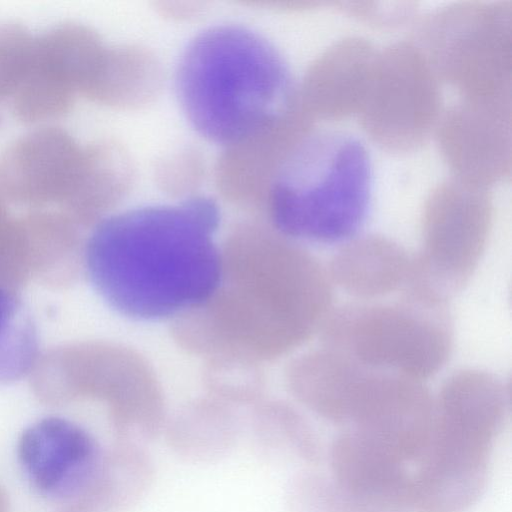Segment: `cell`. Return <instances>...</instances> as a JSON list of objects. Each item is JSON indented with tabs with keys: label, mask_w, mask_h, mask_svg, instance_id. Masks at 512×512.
<instances>
[{
	"label": "cell",
	"mask_w": 512,
	"mask_h": 512,
	"mask_svg": "<svg viewBox=\"0 0 512 512\" xmlns=\"http://www.w3.org/2000/svg\"><path fill=\"white\" fill-rule=\"evenodd\" d=\"M433 396L424 382L367 369L349 410L350 430L392 458L415 463L429 436Z\"/></svg>",
	"instance_id": "cell-6"
},
{
	"label": "cell",
	"mask_w": 512,
	"mask_h": 512,
	"mask_svg": "<svg viewBox=\"0 0 512 512\" xmlns=\"http://www.w3.org/2000/svg\"><path fill=\"white\" fill-rule=\"evenodd\" d=\"M104 450L81 425L47 416L21 434L17 455L33 487L42 495L70 501L91 485Z\"/></svg>",
	"instance_id": "cell-8"
},
{
	"label": "cell",
	"mask_w": 512,
	"mask_h": 512,
	"mask_svg": "<svg viewBox=\"0 0 512 512\" xmlns=\"http://www.w3.org/2000/svg\"><path fill=\"white\" fill-rule=\"evenodd\" d=\"M373 184L372 158L357 135L336 128L314 131L282 156L270 179L272 222L291 239L344 244L368 220Z\"/></svg>",
	"instance_id": "cell-3"
},
{
	"label": "cell",
	"mask_w": 512,
	"mask_h": 512,
	"mask_svg": "<svg viewBox=\"0 0 512 512\" xmlns=\"http://www.w3.org/2000/svg\"><path fill=\"white\" fill-rule=\"evenodd\" d=\"M175 86L193 129L227 149L282 128L295 103L288 63L259 33L221 24L184 49Z\"/></svg>",
	"instance_id": "cell-2"
},
{
	"label": "cell",
	"mask_w": 512,
	"mask_h": 512,
	"mask_svg": "<svg viewBox=\"0 0 512 512\" xmlns=\"http://www.w3.org/2000/svg\"><path fill=\"white\" fill-rule=\"evenodd\" d=\"M413 268V255L381 236H357L344 243L327 271L333 286L357 301H378L403 293Z\"/></svg>",
	"instance_id": "cell-10"
},
{
	"label": "cell",
	"mask_w": 512,
	"mask_h": 512,
	"mask_svg": "<svg viewBox=\"0 0 512 512\" xmlns=\"http://www.w3.org/2000/svg\"><path fill=\"white\" fill-rule=\"evenodd\" d=\"M332 486L340 512H408L410 475L406 464L352 430L340 434L330 451Z\"/></svg>",
	"instance_id": "cell-9"
},
{
	"label": "cell",
	"mask_w": 512,
	"mask_h": 512,
	"mask_svg": "<svg viewBox=\"0 0 512 512\" xmlns=\"http://www.w3.org/2000/svg\"><path fill=\"white\" fill-rule=\"evenodd\" d=\"M251 435L257 453L268 460L311 465L320 458L319 442L312 427L289 406L272 405L257 411Z\"/></svg>",
	"instance_id": "cell-14"
},
{
	"label": "cell",
	"mask_w": 512,
	"mask_h": 512,
	"mask_svg": "<svg viewBox=\"0 0 512 512\" xmlns=\"http://www.w3.org/2000/svg\"><path fill=\"white\" fill-rule=\"evenodd\" d=\"M168 447L182 460L209 464L227 457L240 435L231 411L217 405L192 406L165 425Z\"/></svg>",
	"instance_id": "cell-13"
},
{
	"label": "cell",
	"mask_w": 512,
	"mask_h": 512,
	"mask_svg": "<svg viewBox=\"0 0 512 512\" xmlns=\"http://www.w3.org/2000/svg\"><path fill=\"white\" fill-rule=\"evenodd\" d=\"M216 203L195 196L109 216L84 248V267L99 296L116 312L157 321L209 303L224 275L215 235Z\"/></svg>",
	"instance_id": "cell-1"
},
{
	"label": "cell",
	"mask_w": 512,
	"mask_h": 512,
	"mask_svg": "<svg viewBox=\"0 0 512 512\" xmlns=\"http://www.w3.org/2000/svg\"><path fill=\"white\" fill-rule=\"evenodd\" d=\"M38 332L13 288L0 284V385L20 380L36 364Z\"/></svg>",
	"instance_id": "cell-15"
},
{
	"label": "cell",
	"mask_w": 512,
	"mask_h": 512,
	"mask_svg": "<svg viewBox=\"0 0 512 512\" xmlns=\"http://www.w3.org/2000/svg\"><path fill=\"white\" fill-rule=\"evenodd\" d=\"M65 129L44 125L14 140L0 157V192L14 203L62 208L74 193L87 160Z\"/></svg>",
	"instance_id": "cell-7"
},
{
	"label": "cell",
	"mask_w": 512,
	"mask_h": 512,
	"mask_svg": "<svg viewBox=\"0 0 512 512\" xmlns=\"http://www.w3.org/2000/svg\"><path fill=\"white\" fill-rule=\"evenodd\" d=\"M33 35L17 23H0V101L12 98L30 72Z\"/></svg>",
	"instance_id": "cell-16"
},
{
	"label": "cell",
	"mask_w": 512,
	"mask_h": 512,
	"mask_svg": "<svg viewBox=\"0 0 512 512\" xmlns=\"http://www.w3.org/2000/svg\"><path fill=\"white\" fill-rule=\"evenodd\" d=\"M503 424L481 404L462 398L433 404L427 442L410 475L415 512H465L482 495L494 442Z\"/></svg>",
	"instance_id": "cell-5"
},
{
	"label": "cell",
	"mask_w": 512,
	"mask_h": 512,
	"mask_svg": "<svg viewBox=\"0 0 512 512\" xmlns=\"http://www.w3.org/2000/svg\"><path fill=\"white\" fill-rule=\"evenodd\" d=\"M154 475V463L144 445L117 440L104 451L91 485L76 498L98 512H124L146 495Z\"/></svg>",
	"instance_id": "cell-11"
},
{
	"label": "cell",
	"mask_w": 512,
	"mask_h": 512,
	"mask_svg": "<svg viewBox=\"0 0 512 512\" xmlns=\"http://www.w3.org/2000/svg\"><path fill=\"white\" fill-rule=\"evenodd\" d=\"M0 512H9V502L6 492L0 486Z\"/></svg>",
	"instance_id": "cell-18"
},
{
	"label": "cell",
	"mask_w": 512,
	"mask_h": 512,
	"mask_svg": "<svg viewBox=\"0 0 512 512\" xmlns=\"http://www.w3.org/2000/svg\"><path fill=\"white\" fill-rule=\"evenodd\" d=\"M287 512H340L331 482L314 473L298 474L286 494Z\"/></svg>",
	"instance_id": "cell-17"
},
{
	"label": "cell",
	"mask_w": 512,
	"mask_h": 512,
	"mask_svg": "<svg viewBox=\"0 0 512 512\" xmlns=\"http://www.w3.org/2000/svg\"><path fill=\"white\" fill-rule=\"evenodd\" d=\"M320 332L324 347L357 364L420 382L446 365L454 345L447 303L409 293L333 308Z\"/></svg>",
	"instance_id": "cell-4"
},
{
	"label": "cell",
	"mask_w": 512,
	"mask_h": 512,
	"mask_svg": "<svg viewBox=\"0 0 512 512\" xmlns=\"http://www.w3.org/2000/svg\"><path fill=\"white\" fill-rule=\"evenodd\" d=\"M155 58L138 48L105 47L82 95L110 106H134L149 101L160 85Z\"/></svg>",
	"instance_id": "cell-12"
}]
</instances>
